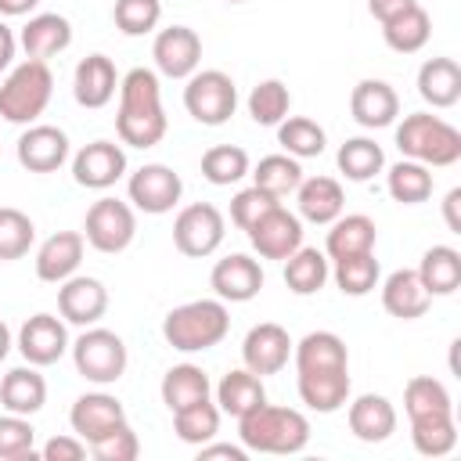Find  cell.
I'll list each match as a JSON object with an SVG mask.
<instances>
[{"label": "cell", "instance_id": "cell-1", "mask_svg": "<svg viewBox=\"0 0 461 461\" xmlns=\"http://www.w3.org/2000/svg\"><path fill=\"white\" fill-rule=\"evenodd\" d=\"M166 108H162V86L151 68H130L119 79V112H115V133L130 148H155L166 137Z\"/></svg>", "mask_w": 461, "mask_h": 461}, {"label": "cell", "instance_id": "cell-2", "mask_svg": "<svg viewBox=\"0 0 461 461\" xmlns=\"http://www.w3.org/2000/svg\"><path fill=\"white\" fill-rule=\"evenodd\" d=\"M238 436L245 450L256 454H299L310 443V421L295 407L259 403L245 418H238Z\"/></svg>", "mask_w": 461, "mask_h": 461}, {"label": "cell", "instance_id": "cell-3", "mask_svg": "<svg viewBox=\"0 0 461 461\" xmlns=\"http://www.w3.org/2000/svg\"><path fill=\"white\" fill-rule=\"evenodd\" d=\"M230 313L223 299H191L162 317V339L180 353H202L227 339Z\"/></svg>", "mask_w": 461, "mask_h": 461}, {"label": "cell", "instance_id": "cell-4", "mask_svg": "<svg viewBox=\"0 0 461 461\" xmlns=\"http://www.w3.org/2000/svg\"><path fill=\"white\" fill-rule=\"evenodd\" d=\"M396 148L403 158L421 166H454L461 158V130L439 115L411 112L396 126Z\"/></svg>", "mask_w": 461, "mask_h": 461}, {"label": "cell", "instance_id": "cell-5", "mask_svg": "<svg viewBox=\"0 0 461 461\" xmlns=\"http://www.w3.org/2000/svg\"><path fill=\"white\" fill-rule=\"evenodd\" d=\"M50 94H54V76H50L47 61L25 58L0 83V119H7L14 126H32L47 112Z\"/></svg>", "mask_w": 461, "mask_h": 461}, {"label": "cell", "instance_id": "cell-6", "mask_svg": "<svg viewBox=\"0 0 461 461\" xmlns=\"http://www.w3.org/2000/svg\"><path fill=\"white\" fill-rule=\"evenodd\" d=\"M72 364L76 371L94 382V385H112L126 375V364H130V353H126V342L108 331V328H86L76 342H72Z\"/></svg>", "mask_w": 461, "mask_h": 461}, {"label": "cell", "instance_id": "cell-7", "mask_svg": "<svg viewBox=\"0 0 461 461\" xmlns=\"http://www.w3.org/2000/svg\"><path fill=\"white\" fill-rule=\"evenodd\" d=\"M184 108L202 126H223L238 108V86L223 68H198L187 76Z\"/></svg>", "mask_w": 461, "mask_h": 461}, {"label": "cell", "instance_id": "cell-8", "mask_svg": "<svg viewBox=\"0 0 461 461\" xmlns=\"http://www.w3.org/2000/svg\"><path fill=\"white\" fill-rule=\"evenodd\" d=\"M83 238H86L90 249H97L104 256H115V252L130 249L133 238H137V212H133V205L119 202V198H97L86 209Z\"/></svg>", "mask_w": 461, "mask_h": 461}, {"label": "cell", "instance_id": "cell-9", "mask_svg": "<svg viewBox=\"0 0 461 461\" xmlns=\"http://www.w3.org/2000/svg\"><path fill=\"white\" fill-rule=\"evenodd\" d=\"M223 234H227V220L209 202L184 205L176 212V220H173V245H176V252H184L191 259L212 256L223 245Z\"/></svg>", "mask_w": 461, "mask_h": 461}, {"label": "cell", "instance_id": "cell-10", "mask_svg": "<svg viewBox=\"0 0 461 461\" xmlns=\"http://www.w3.org/2000/svg\"><path fill=\"white\" fill-rule=\"evenodd\" d=\"M126 194H130L133 209H140V212H148V216H162V212H169V209L180 202L184 180H180L176 169H169V166H162V162H148V166H140V169L130 176Z\"/></svg>", "mask_w": 461, "mask_h": 461}, {"label": "cell", "instance_id": "cell-11", "mask_svg": "<svg viewBox=\"0 0 461 461\" xmlns=\"http://www.w3.org/2000/svg\"><path fill=\"white\" fill-rule=\"evenodd\" d=\"M245 234H249L252 249L259 252V259H288L303 245V220L277 202Z\"/></svg>", "mask_w": 461, "mask_h": 461}, {"label": "cell", "instance_id": "cell-12", "mask_svg": "<svg viewBox=\"0 0 461 461\" xmlns=\"http://www.w3.org/2000/svg\"><path fill=\"white\" fill-rule=\"evenodd\" d=\"M151 58L166 79H187L202 65V36L191 25L158 29V36L151 43Z\"/></svg>", "mask_w": 461, "mask_h": 461}, {"label": "cell", "instance_id": "cell-13", "mask_svg": "<svg viewBox=\"0 0 461 461\" xmlns=\"http://www.w3.org/2000/svg\"><path fill=\"white\" fill-rule=\"evenodd\" d=\"M122 173H126V151L115 140H90L72 158V180L90 191L112 187Z\"/></svg>", "mask_w": 461, "mask_h": 461}, {"label": "cell", "instance_id": "cell-14", "mask_svg": "<svg viewBox=\"0 0 461 461\" xmlns=\"http://www.w3.org/2000/svg\"><path fill=\"white\" fill-rule=\"evenodd\" d=\"M104 310H108V288L97 277L72 274V277H65L58 285V313H61V321L90 328V324H97L104 317Z\"/></svg>", "mask_w": 461, "mask_h": 461}, {"label": "cell", "instance_id": "cell-15", "mask_svg": "<svg viewBox=\"0 0 461 461\" xmlns=\"http://www.w3.org/2000/svg\"><path fill=\"white\" fill-rule=\"evenodd\" d=\"M65 349H68V331L65 321L54 313H32L18 331V353L25 357V364L50 367L65 357Z\"/></svg>", "mask_w": 461, "mask_h": 461}, {"label": "cell", "instance_id": "cell-16", "mask_svg": "<svg viewBox=\"0 0 461 461\" xmlns=\"http://www.w3.org/2000/svg\"><path fill=\"white\" fill-rule=\"evenodd\" d=\"M14 155L29 173H54L68 158V137H65V130L50 126V122H32L18 137Z\"/></svg>", "mask_w": 461, "mask_h": 461}, {"label": "cell", "instance_id": "cell-17", "mask_svg": "<svg viewBox=\"0 0 461 461\" xmlns=\"http://www.w3.org/2000/svg\"><path fill=\"white\" fill-rule=\"evenodd\" d=\"M209 285H212L216 299H223V303H249L263 288V267L245 252H230V256L216 259Z\"/></svg>", "mask_w": 461, "mask_h": 461}, {"label": "cell", "instance_id": "cell-18", "mask_svg": "<svg viewBox=\"0 0 461 461\" xmlns=\"http://www.w3.org/2000/svg\"><path fill=\"white\" fill-rule=\"evenodd\" d=\"M292 357V339L281 324L274 321H263L256 328H249L245 342H241V360L249 371H256L259 378L263 375H277Z\"/></svg>", "mask_w": 461, "mask_h": 461}, {"label": "cell", "instance_id": "cell-19", "mask_svg": "<svg viewBox=\"0 0 461 461\" xmlns=\"http://www.w3.org/2000/svg\"><path fill=\"white\" fill-rule=\"evenodd\" d=\"M122 421H126V407L112 393H83L68 411V425L83 443H94L97 436H104Z\"/></svg>", "mask_w": 461, "mask_h": 461}, {"label": "cell", "instance_id": "cell-20", "mask_svg": "<svg viewBox=\"0 0 461 461\" xmlns=\"http://www.w3.org/2000/svg\"><path fill=\"white\" fill-rule=\"evenodd\" d=\"M83 249H86V238L79 230H58V234H50L36 249V277L47 281V285H61L65 277H72L79 270Z\"/></svg>", "mask_w": 461, "mask_h": 461}, {"label": "cell", "instance_id": "cell-21", "mask_svg": "<svg viewBox=\"0 0 461 461\" xmlns=\"http://www.w3.org/2000/svg\"><path fill=\"white\" fill-rule=\"evenodd\" d=\"M349 112L364 130H382L396 122L400 97L385 79H360L349 94Z\"/></svg>", "mask_w": 461, "mask_h": 461}, {"label": "cell", "instance_id": "cell-22", "mask_svg": "<svg viewBox=\"0 0 461 461\" xmlns=\"http://www.w3.org/2000/svg\"><path fill=\"white\" fill-rule=\"evenodd\" d=\"M299 400L317 414H335L349 403V367L335 371H295Z\"/></svg>", "mask_w": 461, "mask_h": 461}, {"label": "cell", "instance_id": "cell-23", "mask_svg": "<svg viewBox=\"0 0 461 461\" xmlns=\"http://www.w3.org/2000/svg\"><path fill=\"white\" fill-rule=\"evenodd\" d=\"M115 90H119V72H115L108 54H86L76 65L72 94L83 108H104L115 97Z\"/></svg>", "mask_w": 461, "mask_h": 461}, {"label": "cell", "instance_id": "cell-24", "mask_svg": "<svg viewBox=\"0 0 461 461\" xmlns=\"http://www.w3.org/2000/svg\"><path fill=\"white\" fill-rule=\"evenodd\" d=\"M346 421L360 443H385L396 432V407L378 393H364L349 403Z\"/></svg>", "mask_w": 461, "mask_h": 461}, {"label": "cell", "instance_id": "cell-25", "mask_svg": "<svg viewBox=\"0 0 461 461\" xmlns=\"http://www.w3.org/2000/svg\"><path fill=\"white\" fill-rule=\"evenodd\" d=\"M18 43L25 50V58H36V61H47L54 54H61L68 43H72V22L65 14H32L22 32H18Z\"/></svg>", "mask_w": 461, "mask_h": 461}, {"label": "cell", "instance_id": "cell-26", "mask_svg": "<svg viewBox=\"0 0 461 461\" xmlns=\"http://www.w3.org/2000/svg\"><path fill=\"white\" fill-rule=\"evenodd\" d=\"M295 205H299V220L331 223L335 216H342L346 194L335 176H303V184L295 187Z\"/></svg>", "mask_w": 461, "mask_h": 461}, {"label": "cell", "instance_id": "cell-27", "mask_svg": "<svg viewBox=\"0 0 461 461\" xmlns=\"http://www.w3.org/2000/svg\"><path fill=\"white\" fill-rule=\"evenodd\" d=\"M429 303H432V295L425 292L418 270H393L385 277V285H382V306L396 321H418V317H425Z\"/></svg>", "mask_w": 461, "mask_h": 461}, {"label": "cell", "instance_id": "cell-28", "mask_svg": "<svg viewBox=\"0 0 461 461\" xmlns=\"http://www.w3.org/2000/svg\"><path fill=\"white\" fill-rule=\"evenodd\" d=\"M378 241V227L371 216L364 212H346L331 220L328 241H324V256L328 259H346V256H360V252H375Z\"/></svg>", "mask_w": 461, "mask_h": 461}, {"label": "cell", "instance_id": "cell-29", "mask_svg": "<svg viewBox=\"0 0 461 461\" xmlns=\"http://www.w3.org/2000/svg\"><path fill=\"white\" fill-rule=\"evenodd\" d=\"M0 403H4V411L25 414V418L43 411V403H47V378L36 371V364L11 367L0 378Z\"/></svg>", "mask_w": 461, "mask_h": 461}, {"label": "cell", "instance_id": "cell-30", "mask_svg": "<svg viewBox=\"0 0 461 461\" xmlns=\"http://www.w3.org/2000/svg\"><path fill=\"white\" fill-rule=\"evenodd\" d=\"M295 371H335L349 367V349L335 331H310L299 342H292Z\"/></svg>", "mask_w": 461, "mask_h": 461}, {"label": "cell", "instance_id": "cell-31", "mask_svg": "<svg viewBox=\"0 0 461 461\" xmlns=\"http://www.w3.org/2000/svg\"><path fill=\"white\" fill-rule=\"evenodd\" d=\"M259 403H267V389H263V378L256 371L238 367V371H227L220 378V385H216V407H220V414L245 418Z\"/></svg>", "mask_w": 461, "mask_h": 461}, {"label": "cell", "instance_id": "cell-32", "mask_svg": "<svg viewBox=\"0 0 461 461\" xmlns=\"http://www.w3.org/2000/svg\"><path fill=\"white\" fill-rule=\"evenodd\" d=\"M418 94L432 108H454L461 101V65L454 58H429L418 68Z\"/></svg>", "mask_w": 461, "mask_h": 461}, {"label": "cell", "instance_id": "cell-33", "mask_svg": "<svg viewBox=\"0 0 461 461\" xmlns=\"http://www.w3.org/2000/svg\"><path fill=\"white\" fill-rule=\"evenodd\" d=\"M382 36H385V47L389 50H396V54H418L429 43V36H432V18H429V11L421 4H414V7L400 11L396 18L382 22Z\"/></svg>", "mask_w": 461, "mask_h": 461}, {"label": "cell", "instance_id": "cell-34", "mask_svg": "<svg viewBox=\"0 0 461 461\" xmlns=\"http://www.w3.org/2000/svg\"><path fill=\"white\" fill-rule=\"evenodd\" d=\"M418 277L429 295H454L461 285V252L454 245L425 249V256L418 263Z\"/></svg>", "mask_w": 461, "mask_h": 461}, {"label": "cell", "instance_id": "cell-35", "mask_svg": "<svg viewBox=\"0 0 461 461\" xmlns=\"http://www.w3.org/2000/svg\"><path fill=\"white\" fill-rule=\"evenodd\" d=\"M331 259L321 249H306L299 245L288 259H285V285L295 295H317L324 288V281L331 277Z\"/></svg>", "mask_w": 461, "mask_h": 461}, {"label": "cell", "instance_id": "cell-36", "mask_svg": "<svg viewBox=\"0 0 461 461\" xmlns=\"http://www.w3.org/2000/svg\"><path fill=\"white\" fill-rule=\"evenodd\" d=\"M162 403L169 407V414L173 411H180V407H187V403H198V400H209V393H212V382H209V375L198 367V364H176V367H169L166 375H162Z\"/></svg>", "mask_w": 461, "mask_h": 461}, {"label": "cell", "instance_id": "cell-37", "mask_svg": "<svg viewBox=\"0 0 461 461\" xmlns=\"http://www.w3.org/2000/svg\"><path fill=\"white\" fill-rule=\"evenodd\" d=\"M411 443L418 454L425 457H443L457 447V421L454 411L443 414H425V418H411Z\"/></svg>", "mask_w": 461, "mask_h": 461}, {"label": "cell", "instance_id": "cell-38", "mask_svg": "<svg viewBox=\"0 0 461 461\" xmlns=\"http://www.w3.org/2000/svg\"><path fill=\"white\" fill-rule=\"evenodd\" d=\"M173 432H176L180 443H191V447H202V443L216 439L220 407L212 400H198V403H187V407L173 411Z\"/></svg>", "mask_w": 461, "mask_h": 461}, {"label": "cell", "instance_id": "cell-39", "mask_svg": "<svg viewBox=\"0 0 461 461\" xmlns=\"http://www.w3.org/2000/svg\"><path fill=\"white\" fill-rule=\"evenodd\" d=\"M335 162H339V169H342L346 180L364 184V180H371L375 173H382L385 151H382V144H375L371 137H349V140L339 148Z\"/></svg>", "mask_w": 461, "mask_h": 461}, {"label": "cell", "instance_id": "cell-40", "mask_svg": "<svg viewBox=\"0 0 461 461\" xmlns=\"http://www.w3.org/2000/svg\"><path fill=\"white\" fill-rule=\"evenodd\" d=\"M385 187L393 194V202L400 205H418L432 194V173L429 166L414 162V158H400L389 173H385Z\"/></svg>", "mask_w": 461, "mask_h": 461}, {"label": "cell", "instance_id": "cell-41", "mask_svg": "<svg viewBox=\"0 0 461 461\" xmlns=\"http://www.w3.org/2000/svg\"><path fill=\"white\" fill-rule=\"evenodd\" d=\"M324 130L306 115H285L277 122V144L292 158H317L324 151Z\"/></svg>", "mask_w": 461, "mask_h": 461}, {"label": "cell", "instance_id": "cell-42", "mask_svg": "<svg viewBox=\"0 0 461 461\" xmlns=\"http://www.w3.org/2000/svg\"><path fill=\"white\" fill-rule=\"evenodd\" d=\"M249 173H252V184L263 187V191H270L274 198L295 194V187L303 184V166H299V158H292V155H267V158H259V166L249 169Z\"/></svg>", "mask_w": 461, "mask_h": 461}, {"label": "cell", "instance_id": "cell-43", "mask_svg": "<svg viewBox=\"0 0 461 461\" xmlns=\"http://www.w3.org/2000/svg\"><path fill=\"white\" fill-rule=\"evenodd\" d=\"M331 263H335L331 277H335L339 292H342V295H353V299L375 292V285H378V277H382L375 252H360V256H346V259H331Z\"/></svg>", "mask_w": 461, "mask_h": 461}, {"label": "cell", "instance_id": "cell-44", "mask_svg": "<svg viewBox=\"0 0 461 461\" xmlns=\"http://www.w3.org/2000/svg\"><path fill=\"white\" fill-rule=\"evenodd\" d=\"M202 176L216 187H230L241 176H249V151L238 144H212L202 155Z\"/></svg>", "mask_w": 461, "mask_h": 461}, {"label": "cell", "instance_id": "cell-45", "mask_svg": "<svg viewBox=\"0 0 461 461\" xmlns=\"http://www.w3.org/2000/svg\"><path fill=\"white\" fill-rule=\"evenodd\" d=\"M403 411L407 418H425V414H443V411H454L450 403V393L439 378L432 375H414L407 385H403Z\"/></svg>", "mask_w": 461, "mask_h": 461}, {"label": "cell", "instance_id": "cell-46", "mask_svg": "<svg viewBox=\"0 0 461 461\" xmlns=\"http://www.w3.org/2000/svg\"><path fill=\"white\" fill-rule=\"evenodd\" d=\"M288 108H292V94L281 79H263L249 94V115L259 126H277L288 115Z\"/></svg>", "mask_w": 461, "mask_h": 461}, {"label": "cell", "instance_id": "cell-47", "mask_svg": "<svg viewBox=\"0 0 461 461\" xmlns=\"http://www.w3.org/2000/svg\"><path fill=\"white\" fill-rule=\"evenodd\" d=\"M36 450V429L25 414H0V461H32Z\"/></svg>", "mask_w": 461, "mask_h": 461}, {"label": "cell", "instance_id": "cell-48", "mask_svg": "<svg viewBox=\"0 0 461 461\" xmlns=\"http://www.w3.org/2000/svg\"><path fill=\"white\" fill-rule=\"evenodd\" d=\"M36 241V223L14 209V205H0V259H22Z\"/></svg>", "mask_w": 461, "mask_h": 461}, {"label": "cell", "instance_id": "cell-49", "mask_svg": "<svg viewBox=\"0 0 461 461\" xmlns=\"http://www.w3.org/2000/svg\"><path fill=\"white\" fill-rule=\"evenodd\" d=\"M112 18L122 36H148L162 22V0H115Z\"/></svg>", "mask_w": 461, "mask_h": 461}, {"label": "cell", "instance_id": "cell-50", "mask_svg": "<svg viewBox=\"0 0 461 461\" xmlns=\"http://www.w3.org/2000/svg\"><path fill=\"white\" fill-rule=\"evenodd\" d=\"M86 447H90V454H94L97 461H137V454H140V439H137V432L130 429V421L108 429L104 436H97V439L86 443Z\"/></svg>", "mask_w": 461, "mask_h": 461}, {"label": "cell", "instance_id": "cell-51", "mask_svg": "<svg viewBox=\"0 0 461 461\" xmlns=\"http://www.w3.org/2000/svg\"><path fill=\"white\" fill-rule=\"evenodd\" d=\"M281 198H274L270 191H263V187H245V191H238L234 198H230V223L234 227H241V230H249L267 209H274Z\"/></svg>", "mask_w": 461, "mask_h": 461}, {"label": "cell", "instance_id": "cell-52", "mask_svg": "<svg viewBox=\"0 0 461 461\" xmlns=\"http://www.w3.org/2000/svg\"><path fill=\"white\" fill-rule=\"evenodd\" d=\"M40 457H43V461H83V457H86V443H83L76 432H72V436H54V439L43 443Z\"/></svg>", "mask_w": 461, "mask_h": 461}, {"label": "cell", "instance_id": "cell-53", "mask_svg": "<svg viewBox=\"0 0 461 461\" xmlns=\"http://www.w3.org/2000/svg\"><path fill=\"white\" fill-rule=\"evenodd\" d=\"M198 457H202V461H209V457L245 461V457H249V450H245V447H234V443H212V439H209V443H202V447H198Z\"/></svg>", "mask_w": 461, "mask_h": 461}, {"label": "cell", "instance_id": "cell-54", "mask_svg": "<svg viewBox=\"0 0 461 461\" xmlns=\"http://www.w3.org/2000/svg\"><path fill=\"white\" fill-rule=\"evenodd\" d=\"M414 4L418 0H367V11H371L375 22H389V18H396L400 11L414 7Z\"/></svg>", "mask_w": 461, "mask_h": 461}, {"label": "cell", "instance_id": "cell-55", "mask_svg": "<svg viewBox=\"0 0 461 461\" xmlns=\"http://www.w3.org/2000/svg\"><path fill=\"white\" fill-rule=\"evenodd\" d=\"M14 50H18V36L11 32V25H4V22H0V72H4V68H11Z\"/></svg>", "mask_w": 461, "mask_h": 461}, {"label": "cell", "instance_id": "cell-56", "mask_svg": "<svg viewBox=\"0 0 461 461\" xmlns=\"http://www.w3.org/2000/svg\"><path fill=\"white\" fill-rule=\"evenodd\" d=\"M457 205H461V187L447 191V198H443V216H447V227H450L454 234H461V216H457Z\"/></svg>", "mask_w": 461, "mask_h": 461}, {"label": "cell", "instance_id": "cell-57", "mask_svg": "<svg viewBox=\"0 0 461 461\" xmlns=\"http://www.w3.org/2000/svg\"><path fill=\"white\" fill-rule=\"evenodd\" d=\"M36 4H40V0H0V14H7V18H22V14H29Z\"/></svg>", "mask_w": 461, "mask_h": 461}, {"label": "cell", "instance_id": "cell-58", "mask_svg": "<svg viewBox=\"0 0 461 461\" xmlns=\"http://www.w3.org/2000/svg\"><path fill=\"white\" fill-rule=\"evenodd\" d=\"M7 353H11V328L0 321V360H4Z\"/></svg>", "mask_w": 461, "mask_h": 461}, {"label": "cell", "instance_id": "cell-59", "mask_svg": "<svg viewBox=\"0 0 461 461\" xmlns=\"http://www.w3.org/2000/svg\"><path fill=\"white\" fill-rule=\"evenodd\" d=\"M227 4H245V0H227Z\"/></svg>", "mask_w": 461, "mask_h": 461}]
</instances>
